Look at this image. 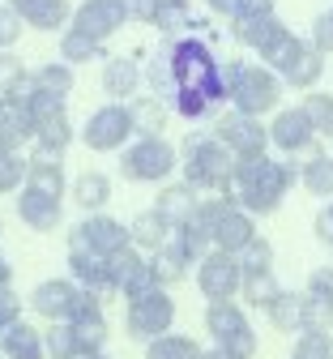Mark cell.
I'll use <instances>...</instances> for the list:
<instances>
[{
  "label": "cell",
  "instance_id": "obj_20",
  "mask_svg": "<svg viewBox=\"0 0 333 359\" xmlns=\"http://www.w3.org/2000/svg\"><path fill=\"white\" fill-rule=\"evenodd\" d=\"M69 274H73V283H77L81 291L99 295V299L116 295V291H111V278H107V261H103V257H94V252L69 248Z\"/></svg>",
  "mask_w": 333,
  "mask_h": 359
},
{
  "label": "cell",
  "instance_id": "obj_53",
  "mask_svg": "<svg viewBox=\"0 0 333 359\" xmlns=\"http://www.w3.org/2000/svg\"><path fill=\"white\" fill-rule=\"evenodd\" d=\"M0 291H13V265H9V257H0Z\"/></svg>",
  "mask_w": 333,
  "mask_h": 359
},
{
  "label": "cell",
  "instance_id": "obj_23",
  "mask_svg": "<svg viewBox=\"0 0 333 359\" xmlns=\"http://www.w3.org/2000/svg\"><path fill=\"white\" fill-rule=\"evenodd\" d=\"M320 73H325V56L312 48L308 39H304V43H299V52L291 56V65L282 69L278 77H282V86H291V90H316Z\"/></svg>",
  "mask_w": 333,
  "mask_h": 359
},
{
  "label": "cell",
  "instance_id": "obj_48",
  "mask_svg": "<svg viewBox=\"0 0 333 359\" xmlns=\"http://www.w3.org/2000/svg\"><path fill=\"white\" fill-rule=\"evenodd\" d=\"M22 321V299L13 291H0V334H5V325Z\"/></svg>",
  "mask_w": 333,
  "mask_h": 359
},
{
  "label": "cell",
  "instance_id": "obj_28",
  "mask_svg": "<svg viewBox=\"0 0 333 359\" xmlns=\"http://www.w3.org/2000/svg\"><path fill=\"white\" fill-rule=\"evenodd\" d=\"M265 317H269V325H273L278 334H299V330H304V295L282 287V291L273 295V304L265 308Z\"/></svg>",
  "mask_w": 333,
  "mask_h": 359
},
{
  "label": "cell",
  "instance_id": "obj_19",
  "mask_svg": "<svg viewBox=\"0 0 333 359\" xmlns=\"http://www.w3.org/2000/svg\"><path fill=\"white\" fill-rule=\"evenodd\" d=\"M197 201H201V193H197V189H188L184 180H179V184H163L158 197H154V214L175 231V227H184V222L197 214Z\"/></svg>",
  "mask_w": 333,
  "mask_h": 359
},
{
  "label": "cell",
  "instance_id": "obj_21",
  "mask_svg": "<svg viewBox=\"0 0 333 359\" xmlns=\"http://www.w3.org/2000/svg\"><path fill=\"white\" fill-rule=\"evenodd\" d=\"M26 142H34V120H30L26 103H18V99H0V150L22 154Z\"/></svg>",
  "mask_w": 333,
  "mask_h": 359
},
{
  "label": "cell",
  "instance_id": "obj_36",
  "mask_svg": "<svg viewBox=\"0 0 333 359\" xmlns=\"http://www.w3.org/2000/svg\"><path fill=\"white\" fill-rule=\"evenodd\" d=\"M278 26H282V22H278V13H269V18H235V22H231V39L257 52L261 43L278 30Z\"/></svg>",
  "mask_w": 333,
  "mask_h": 359
},
{
  "label": "cell",
  "instance_id": "obj_30",
  "mask_svg": "<svg viewBox=\"0 0 333 359\" xmlns=\"http://www.w3.org/2000/svg\"><path fill=\"white\" fill-rule=\"evenodd\" d=\"M150 26H158L167 39H179V34H193L201 22H197V13H193L188 0H158V13H154Z\"/></svg>",
  "mask_w": 333,
  "mask_h": 359
},
{
  "label": "cell",
  "instance_id": "obj_38",
  "mask_svg": "<svg viewBox=\"0 0 333 359\" xmlns=\"http://www.w3.org/2000/svg\"><path fill=\"white\" fill-rule=\"evenodd\" d=\"M299 111L308 116V124L316 128V137H333V95H320V90H308Z\"/></svg>",
  "mask_w": 333,
  "mask_h": 359
},
{
  "label": "cell",
  "instance_id": "obj_32",
  "mask_svg": "<svg viewBox=\"0 0 333 359\" xmlns=\"http://www.w3.org/2000/svg\"><path fill=\"white\" fill-rule=\"evenodd\" d=\"M73 201L86 210V214H103V205L111 201V180L103 171H81L73 180Z\"/></svg>",
  "mask_w": 333,
  "mask_h": 359
},
{
  "label": "cell",
  "instance_id": "obj_22",
  "mask_svg": "<svg viewBox=\"0 0 333 359\" xmlns=\"http://www.w3.org/2000/svg\"><path fill=\"white\" fill-rule=\"evenodd\" d=\"M137 86H141V65H137V56H107V60H103V90L111 95V103L137 99Z\"/></svg>",
  "mask_w": 333,
  "mask_h": 359
},
{
  "label": "cell",
  "instance_id": "obj_42",
  "mask_svg": "<svg viewBox=\"0 0 333 359\" xmlns=\"http://www.w3.org/2000/svg\"><path fill=\"white\" fill-rule=\"evenodd\" d=\"M26 184V154L0 150V193H22Z\"/></svg>",
  "mask_w": 333,
  "mask_h": 359
},
{
  "label": "cell",
  "instance_id": "obj_45",
  "mask_svg": "<svg viewBox=\"0 0 333 359\" xmlns=\"http://www.w3.org/2000/svg\"><path fill=\"white\" fill-rule=\"evenodd\" d=\"M312 48L320 52V56H333V9H325L316 22H312Z\"/></svg>",
  "mask_w": 333,
  "mask_h": 359
},
{
  "label": "cell",
  "instance_id": "obj_4",
  "mask_svg": "<svg viewBox=\"0 0 333 359\" xmlns=\"http://www.w3.org/2000/svg\"><path fill=\"white\" fill-rule=\"evenodd\" d=\"M222 81H226V103L231 111H244V116H273L282 107V77L265 65L252 60H226L222 65Z\"/></svg>",
  "mask_w": 333,
  "mask_h": 359
},
{
  "label": "cell",
  "instance_id": "obj_8",
  "mask_svg": "<svg viewBox=\"0 0 333 359\" xmlns=\"http://www.w3.org/2000/svg\"><path fill=\"white\" fill-rule=\"evenodd\" d=\"M132 137H137V133H132L128 103H103L99 111L86 120V128H81V142H86V150H94V154H116V150H124Z\"/></svg>",
  "mask_w": 333,
  "mask_h": 359
},
{
  "label": "cell",
  "instance_id": "obj_5",
  "mask_svg": "<svg viewBox=\"0 0 333 359\" xmlns=\"http://www.w3.org/2000/svg\"><path fill=\"white\" fill-rule=\"evenodd\" d=\"M179 167V150L167 137H137L120 150V175L128 184H167Z\"/></svg>",
  "mask_w": 333,
  "mask_h": 359
},
{
  "label": "cell",
  "instance_id": "obj_47",
  "mask_svg": "<svg viewBox=\"0 0 333 359\" xmlns=\"http://www.w3.org/2000/svg\"><path fill=\"white\" fill-rule=\"evenodd\" d=\"M304 295H316V299H329L333 304V265H320L308 274V291Z\"/></svg>",
  "mask_w": 333,
  "mask_h": 359
},
{
  "label": "cell",
  "instance_id": "obj_9",
  "mask_svg": "<svg viewBox=\"0 0 333 359\" xmlns=\"http://www.w3.org/2000/svg\"><path fill=\"white\" fill-rule=\"evenodd\" d=\"M214 137H218L235 158L269 154V124H261L257 116H244V111H222V116L214 120Z\"/></svg>",
  "mask_w": 333,
  "mask_h": 359
},
{
  "label": "cell",
  "instance_id": "obj_34",
  "mask_svg": "<svg viewBox=\"0 0 333 359\" xmlns=\"http://www.w3.org/2000/svg\"><path fill=\"white\" fill-rule=\"evenodd\" d=\"M60 60L64 65H90V60H107V52H103V43L99 39H90V34H81V30H64L60 34Z\"/></svg>",
  "mask_w": 333,
  "mask_h": 359
},
{
  "label": "cell",
  "instance_id": "obj_13",
  "mask_svg": "<svg viewBox=\"0 0 333 359\" xmlns=\"http://www.w3.org/2000/svg\"><path fill=\"white\" fill-rule=\"evenodd\" d=\"M107 278H111V291L116 295H124V299H132V295H146V291H154L158 283H154V269H150V257L141 252V248H120L116 257H107Z\"/></svg>",
  "mask_w": 333,
  "mask_h": 359
},
{
  "label": "cell",
  "instance_id": "obj_44",
  "mask_svg": "<svg viewBox=\"0 0 333 359\" xmlns=\"http://www.w3.org/2000/svg\"><path fill=\"white\" fill-rule=\"evenodd\" d=\"M30 73H26V65H22V56H13V52H0V99H9L13 90L26 81Z\"/></svg>",
  "mask_w": 333,
  "mask_h": 359
},
{
  "label": "cell",
  "instance_id": "obj_27",
  "mask_svg": "<svg viewBox=\"0 0 333 359\" xmlns=\"http://www.w3.org/2000/svg\"><path fill=\"white\" fill-rule=\"evenodd\" d=\"M30 81H34V90L39 95H47V99H60V103H69V95H73V65H64V60H47V65H39L34 73H30Z\"/></svg>",
  "mask_w": 333,
  "mask_h": 359
},
{
  "label": "cell",
  "instance_id": "obj_46",
  "mask_svg": "<svg viewBox=\"0 0 333 359\" xmlns=\"http://www.w3.org/2000/svg\"><path fill=\"white\" fill-rule=\"evenodd\" d=\"M22 18L9 9V5H0V52H13V43L22 39Z\"/></svg>",
  "mask_w": 333,
  "mask_h": 359
},
{
  "label": "cell",
  "instance_id": "obj_40",
  "mask_svg": "<svg viewBox=\"0 0 333 359\" xmlns=\"http://www.w3.org/2000/svg\"><path fill=\"white\" fill-rule=\"evenodd\" d=\"M329 330H333V304L304 295V330L299 334H329Z\"/></svg>",
  "mask_w": 333,
  "mask_h": 359
},
{
  "label": "cell",
  "instance_id": "obj_14",
  "mask_svg": "<svg viewBox=\"0 0 333 359\" xmlns=\"http://www.w3.org/2000/svg\"><path fill=\"white\" fill-rule=\"evenodd\" d=\"M124 26H128V5L124 0H81L73 9V30L99 39V43H107Z\"/></svg>",
  "mask_w": 333,
  "mask_h": 359
},
{
  "label": "cell",
  "instance_id": "obj_57",
  "mask_svg": "<svg viewBox=\"0 0 333 359\" xmlns=\"http://www.w3.org/2000/svg\"><path fill=\"white\" fill-rule=\"evenodd\" d=\"M0 359H5V355H0Z\"/></svg>",
  "mask_w": 333,
  "mask_h": 359
},
{
  "label": "cell",
  "instance_id": "obj_7",
  "mask_svg": "<svg viewBox=\"0 0 333 359\" xmlns=\"http://www.w3.org/2000/svg\"><path fill=\"white\" fill-rule=\"evenodd\" d=\"M175 325V299L167 287H154L146 295H132L124 308V330L132 342H154L163 334H171Z\"/></svg>",
  "mask_w": 333,
  "mask_h": 359
},
{
  "label": "cell",
  "instance_id": "obj_24",
  "mask_svg": "<svg viewBox=\"0 0 333 359\" xmlns=\"http://www.w3.org/2000/svg\"><path fill=\"white\" fill-rule=\"evenodd\" d=\"M0 355H5V359H47L39 325H30V321L5 325V334H0Z\"/></svg>",
  "mask_w": 333,
  "mask_h": 359
},
{
  "label": "cell",
  "instance_id": "obj_54",
  "mask_svg": "<svg viewBox=\"0 0 333 359\" xmlns=\"http://www.w3.org/2000/svg\"><path fill=\"white\" fill-rule=\"evenodd\" d=\"M81 359H111L107 351H94V355H81Z\"/></svg>",
  "mask_w": 333,
  "mask_h": 359
},
{
  "label": "cell",
  "instance_id": "obj_17",
  "mask_svg": "<svg viewBox=\"0 0 333 359\" xmlns=\"http://www.w3.org/2000/svg\"><path fill=\"white\" fill-rule=\"evenodd\" d=\"M64 154H52V150H39L26 158V184L22 189H34V193H47V197H64Z\"/></svg>",
  "mask_w": 333,
  "mask_h": 359
},
{
  "label": "cell",
  "instance_id": "obj_10",
  "mask_svg": "<svg viewBox=\"0 0 333 359\" xmlns=\"http://www.w3.org/2000/svg\"><path fill=\"white\" fill-rule=\"evenodd\" d=\"M132 240H128V227L120 218H111V214H86L77 227L69 231V248H81V252H94V257H116L120 248H128Z\"/></svg>",
  "mask_w": 333,
  "mask_h": 359
},
{
  "label": "cell",
  "instance_id": "obj_51",
  "mask_svg": "<svg viewBox=\"0 0 333 359\" xmlns=\"http://www.w3.org/2000/svg\"><path fill=\"white\" fill-rule=\"evenodd\" d=\"M316 240L333 248V201H329V205H325V210L316 214Z\"/></svg>",
  "mask_w": 333,
  "mask_h": 359
},
{
  "label": "cell",
  "instance_id": "obj_35",
  "mask_svg": "<svg viewBox=\"0 0 333 359\" xmlns=\"http://www.w3.org/2000/svg\"><path fill=\"white\" fill-rule=\"evenodd\" d=\"M146 359H205V351L188 334H163V338L146 342Z\"/></svg>",
  "mask_w": 333,
  "mask_h": 359
},
{
  "label": "cell",
  "instance_id": "obj_29",
  "mask_svg": "<svg viewBox=\"0 0 333 359\" xmlns=\"http://www.w3.org/2000/svg\"><path fill=\"white\" fill-rule=\"evenodd\" d=\"M299 184L312 193V197H329L333 201V154H325L320 146L299 163Z\"/></svg>",
  "mask_w": 333,
  "mask_h": 359
},
{
  "label": "cell",
  "instance_id": "obj_6",
  "mask_svg": "<svg viewBox=\"0 0 333 359\" xmlns=\"http://www.w3.org/2000/svg\"><path fill=\"white\" fill-rule=\"evenodd\" d=\"M205 330L214 338V351H222L226 359H257V330L248 325L244 308L235 299L205 308Z\"/></svg>",
  "mask_w": 333,
  "mask_h": 359
},
{
  "label": "cell",
  "instance_id": "obj_2",
  "mask_svg": "<svg viewBox=\"0 0 333 359\" xmlns=\"http://www.w3.org/2000/svg\"><path fill=\"white\" fill-rule=\"evenodd\" d=\"M295 184H299V163H291V158H273V154L235 158L226 201H235L252 218H265V214H273L282 201H287V193Z\"/></svg>",
  "mask_w": 333,
  "mask_h": 359
},
{
  "label": "cell",
  "instance_id": "obj_1",
  "mask_svg": "<svg viewBox=\"0 0 333 359\" xmlns=\"http://www.w3.org/2000/svg\"><path fill=\"white\" fill-rule=\"evenodd\" d=\"M150 95L167 103V111L184 120H218V107L226 103V81H222V60L214 56V34H179L163 39V48L150 56L146 73Z\"/></svg>",
  "mask_w": 333,
  "mask_h": 359
},
{
  "label": "cell",
  "instance_id": "obj_52",
  "mask_svg": "<svg viewBox=\"0 0 333 359\" xmlns=\"http://www.w3.org/2000/svg\"><path fill=\"white\" fill-rule=\"evenodd\" d=\"M205 5H210V13H218V18H235V9H240V0H205Z\"/></svg>",
  "mask_w": 333,
  "mask_h": 359
},
{
  "label": "cell",
  "instance_id": "obj_18",
  "mask_svg": "<svg viewBox=\"0 0 333 359\" xmlns=\"http://www.w3.org/2000/svg\"><path fill=\"white\" fill-rule=\"evenodd\" d=\"M5 5L22 18V26H34V30H69L73 22L69 0H5Z\"/></svg>",
  "mask_w": 333,
  "mask_h": 359
},
{
  "label": "cell",
  "instance_id": "obj_3",
  "mask_svg": "<svg viewBox=\"0 0 333 359\" xmlns=\"http://www.w3.org/2000/svg\"><path fill=\"white\" fill-rule=\"evenodd\" d=\"M179 171H184L188 189H197L205 197H226L235 154L214 137V133H188L184 146H179Z\"/></svg>",
  "mask_w": 333,
  "mask_h": 359
},
{
  "label": "cell",
  "instance_id": "obj_56",
  "mask_svg": "<svg viewBox=\"0 0 333 359\" xmlns=\"http://www.w3.org/2000/svg\"><path fill=\"white\" fill-rule=\"evenodd\" d=\"M0 227H5V222H0Z\"/></svg>",
  "mask_w": 333,
  "mask_h": 359
},
{
  "label": "cell",
  "instance_id": "obj_43",
  "mask_svg": "<svg viewBox=\"0 0 333 359\" xmlns=\"http://www.w3.org/2000/svg\"><path fill=\"white\" fill-rule=\"evenodd\" d=\"M291 359H333V338L329 334H299L291 346Z\"/></svg>",
  "mask_w": 333,
  "mask_h": 359
},
{
  "label": "cell",
  "instance_id": "obj_11",
  "mask_svg": "<svg viewBox=\"0 0 333 359\" xmlns=\"http://www.w3.org/2000/svg\"><path fill=\"white\" fill-rule=\"evenodd\" d=\"M197 287L210 304H222V299H235L244 287V269H240V257L231 252H218L210 248L201 261H197Z\"/></svg>",
  "mask_w": 333,
  "mask_h": 359
},
{
  "label": "cell",
  "instance_id": "obj_41",
  "mask_svg": "<svg viewBox=\"0 0 333 359\" xmlns=\"http://www.w3.org/2000/svg\"><path fill=\"white\" fill-rule=\"evenodd\" d=\"M240 269H244V274H269V269H273V244H269L265 236H257V240L240 252Z\"/></svg>",
  "mask_w": 333,
  "mask_h": 359
},
{
  "label": "cell",
  "instance_id": "obj_55",
  "mask_svg": "<svg viewBox=\"0 0 333 359\" xmlns=\"http://www.w3.org/2000/svg\"><path fill=\"white\" fill-rule=\"evenodd\" d=\"M205 359H226V355L222 351H205Z\"/></svg>",
  "mask_w": 333,
  "mask_h": 359
},
{
  "label": "cell",
  "instance_id": "obj_12",
  "mask_svg": "<svg viewBox=\"0 0 333 359\" xmlns=\"http://www.w3.org/2000/svg\"><path fill=\"white\" fill-rule=\"evenodd\" d=\"M269 146L287 158H299V154L308 158L320 146V137H316V128L308 124V116L299 107H278L273 120H269Z\"/></svg>",
  "mask_w": 333,
  "mask_h": 359
},
{
  "label": "cell",
  "instance_id": "obj_16",
  "mask_svg": "<svg viewBox=\"0 0 333 359\" xmlns=\"http://www.w3.org/2000/svg\"><path fill=\"white\" fill-rule=\"evenodd\" d=\"M18 218L26 222L30 231H56L64 222V197H47V193H34V189H22L18 193Z\"/></svg>",
  "mask_w": 333,
  "mask_h": 359
},
{
  "label": "cell",
  "instance_id": "obj_25",
  "mask_svg": "<svg viewBox=\"0 0 333 359\" xmlns=\"http://www.w3.org/2000/svg\"><path fill=\"white\" fill-rule=\"evenodd\" d=\"M188 265H197V261L184 252V244H179L175 236H171L158 252H150V269H154V283H158V287L184 283V278H188Z\"/></svg>",
  "mask_w": 333,
  "mask_h": 359
},
{
  "label": "cell",
  "instance_id": "obj_37",
  "mask_svg": "<svg viewBox=\"0 0 333 359\" xmlns=\"http://www.w3.org/2000/svg\"><path fill=\"white\" fill-rule=\"evenodd\" d=\"M43 346H47V359H81L86 355L69 321H56L52 330H43Z\"/></svg>",
  "mask_w": 333,
  "mask_h": 359
},
{
  "label": "cell",
  "instance_id": "obj_49",
  "mask_svg": "<svg viewBox=\"0 0 333 359\" xmlns=\"http://www.w3.org/2000/svg\"><path fill=\"white\" fill-rule=\"evenodd\" d=\"M128 5V22H154V13H158V0H124Z\"/></svg>",
  "mask_w": 333,
  "mask_h": 359
},
{
  "label": "cell",
  "instance_id": "obj_31",
  "mask_svg": "<svg viewBox=\"0 0 333 359\" xmlns=\"http://www.w3.org/2000/svg\"><path fill=\"white\" fill-rule=\"evenodd\" d=\"M299 43H304V39H299L291 26H278V30H273V34L261 43V48H257V56H261V65H265V69L282 73V69L291 65V56L299 52Z\"/></svg>",
  "mask_w": 333,
  "mask_h": 359
},
{
  "label": "cell",
  "instance_id": "obj_39",
  "mask_svg": "<svg viewBox=\"0 0 333 359\" xmlns=\"http://www.w3.org/2000/svg\"><path fill=\"white\" fill-rule=\"evenodd\" d=\"M278 291H282V287H278V278H273V269H269V274H244V287H240V295H244L248 308H269Z\"/></svg>",
  "mask_w": 333,
  "mask_h": 359
},
{
  "label": "cell",
  "instance_id": "obj_33",
  "mask_svg": "<svg viewBox=\"0 0 333 359\" xmlns=\"http://www.w3.org/2000/svg\"><path fill=\"white\" fill-rule=\"evenodd\" d=\"M128 240H132V248H141V252H158L167 240H171V227L154 214V210H146V214H137L132 222H128Z\"/></svg>",
  "mask_w": 333,
  "mask_h": 359
},
{
  "label": "cell",
  "instance_id": "obj_26",
  "mask_svg": "<svg viewBox=\"0 0 333 359\" xmlns=\"http://www.w3.org/2000/svg\"><path fill=\"white\" fill-rule=\"evenodd\" d=\"M128 116H132V133H137V137H163L171 111L154 95H137V99H128Z\"/></svg>",
  "mask_w": 333,
  "mask_h": 359
},
{
  "label": "cell",
  "instance_id": "obj_50",
  "mask_svg": "<svg viewBox=\"0 0 333 359\" xmlns=\"http://www.w3.org/2000/svg\"><path fill=\"white\" fill-rule=\"evenodd\" d=\"M269 13H273V0H240V9H235V18H269Z\"/></svg>",
  "mask_w": 333,
  "mask_h": 359
},
{
  "label": "cell",
  "instance_id": "obj_15",
  "mask_svg": "<svg viewBox=\"0 0 333 359\" xmlns=\"http://www.w3.org/2000/svg\"><path fill=\"white\" fill-rule=\"evenodd\" d=\"M77 299H81V287H77L73 278H47V283H39V287L30 291V308L39 312L43 321H52V325L73 317Z\"/></svg>",
  "mask_w": 333,
  "mask_h": 359
}]
</instances>
